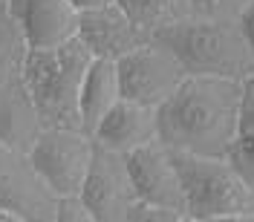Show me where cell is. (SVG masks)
<instances>
[{"label": "cell", "instance_id": "1", "mask_svg": "<svg viewBox=\"0 0 254 222\" xmlns=\"http://www.w3.org/2000/svg\"><path fill=\"white\" fill-rule=\"evenodd\" d=\"M243 81L185 75L174 95H168L156 107L159 139L174 150L228 159L240 124Z\"/></svg>", "mask_w": 254, "mask_h": 222}, {"label": "cell", "instance_id": "2", "mask_svg": "<svg viewBox=\"0 0 254 222\" xmlns=\"http://www.w3.org/2000/svg\"><path fill=\"white\" fill-rule=\"evenodd\" d=\"M93 63V52L72 38L61 47L29 49L23 58V81L38 107L44 127H75L81 121V87L87 69Z\"/></svg>", "mask_w": 254, "mask_h": 222}, {"label": "cell", "instance_id": "3", "mask_svg": "<svg viewBox=\"0 0 254 222\" xmlns=\"http://www.w3.org/2000/svg\"><path fill=\"white\" fill-rule=\"evenodd\" d=\"M174 49L188 75L249 78L254 72V52L237 20H208L188 15L153 35Z\"/></svg>", "mask_w": 254, "mask_h": 222}, {"label": "cell", "instance_id": "4", "mask_svg": "<svg viewBox=\"0 0 254 222\" xmlns=\"http://www.w3.org/2000/svg\"><path fill=\"white\" fill-rule=\"evenodd\" d=\"M174 162L185 190L188 222H254V190L225 156L174 150Z\"/></svg>", "mask_w": 254, "mask_h": 222}, {"label": "cell", "instance_id": "5", "mask_svg": "<svg viewBox=\"0 0 254 222\" xmlns=\"http://www.w3.org/2000/svg\"><path fill=\"white\" fill-rule=\"evenodd\" d=\"M95 139L87 130L75 127H44L35 144L29 147V159L35 173L44 179L52 196L81 193L84 179L93 162Z\"/></svg>", "mask_w": 254, "mask_h": 222}, {"label": "cell", "instance_id": "6", "mask_svg": "<svg viewBox=\"0 0 254 222\" xmlns=\"http://www.w3.org/2000/svg\"><path fill=\"white\" fill-rule=\"evenodd\" d=\"M116 66H119L122 95L150 107H159L168 95H174V90L188 75L174 49L156 38H147L133 52L122 55Z\"/></svg>", "mask_w": 254, "mask_h": 222}, {"label": "cell", "instance_id": "7", "mask_svg": "<svg viewBox=\"0 0 254 222\" xmlns=\"http://www.w3.org/2000/svg\"><path fill=\"white\" fill-rule=\"evenodd\" d=\"M81 196L90 205L95 222H127V214L139 202V196L125 153L95 142Z\"/></svg>", "mask_w": 254, "mask_h": 222}, {"label": "cell", "instance_id": "8", "mask_svg": "<svg viewBox=\"0 0 254 222\" xmlns=\"http://www.w3.org/2000/svg\"><path fill=\"white\" fill-rule=\"evenodd\" d=\"M0 205L15 208L23 222H55V196L35 173L26 150L0 139Z\"/></svg>", "mask_w": 254, "mask_h": 222}, {"label": "cell", "instance_id": "9", "mask_svg": "<svg viewBox=\"0 0 254 222\" xmlns=\"http://www.w3.org/2000/svg\"><path fill=\"white\" fill-rule=\"evenodd\" d=\"M125 156L130 165V176H133L139 202L171 208L185 217V190H182L179 167L174 162V150L162 139H153ZM185 222H188V217H185Z\"/></svg>", "mask_w": 254, "mask_h": 222}, {"label": "cell", "instance_id": "10", "mask_svg": "<svg viewBox=\"0 0 254 222\" xmlns=\"http://www.w3.org/2000/svg\"><path fill=\"white\" fill-rule=\"evenodd\" d=\"M29 49L61 47L78 38L81 9L72 0H6Z\"/></svg>", "mask_w": 254, "mask_h": 222}, {"label": "cell", "instance_id": "11", "mask_svg": "<svg viewBox=\"0 0 254 222\" xmlns=\"http://www.w3.org/2000/svg\"><path fill=\"white\" fill-rule=\"evenodd\" d=\"M78 38L93 52V58H107V61H119L122 55L133 52L147 41V35L130 20V15L116 0L81 12Z\"/></svg>", "mask_w": 254, "mask_h": 222}, {"label": "cell", "instance_id": "12", "mask_svg": "<svg viewBox=\"0 0 254 222\" xmlns=\"http://www.w3.org/2000/svg\"><path fill=\"white\" fill-rule=\"evenodd\" d=\"M93 139L119 153H130L142 144L153 142V139H159L156 107L122 95L113 104V110L98 121V127L93 130Z\"/></svg>", "mask_w": 254, "mask_h": 222}, {"label": "cell", "instance_id": "13", "mask_svg": "<svg viewBox=\"0 0 254 222\" xmlns=\"http://www.w3.org/2000/svg\"><path fill=\"white\" fill-rule=\"evenodd\" d=\"M41 130L44 124L29 95V87L23 81V69L3 75L0 78V139L29 153Z\"/></svg>", "mask_w": 254, "mask_h": 222}, {"label": "cell", "instance_id": "14", "mask_svg": "<svg viewBox=\"0 0 254 222\" xmlns=\"http://www.w3.org/2000/svg\"><path fill=\"white\" fill-rule=\"evenodd\" d=\"M122 98V84H119V66L107 58H93L87 78L81 87V121L84 130L93 136L98 121L113 110V104Z\"/></svg>", "mask_w": 254, "mask_h": 222}, {"label": "cell", "instance_id": "15", "mask_svg": "<svg viewBox=\"0 0 254 222\" xmlns=\"http://www.w3.org/2000/svg\"><path fill=\"white\" fill-rule=\"evenodd\" d=\"M228 162L243 176V182L254 190V75L243 81V104L234 144L228 150Z\"/></svg>", "mask_w": 254, "mask_h": 222}, {"label": "cell", "instance_id": "16", "mask_svg": "<svg viewBox=\"0 0 254 222\" xmlns=\"http://www.w3.org/2000/svg\"><path fill=\"white\" fill-rule=\"evenodd\" d=\"M116 3L147 38L190 15V0H116Z\"/></svg>", "mask_w": 254, "mask_h": 222}, {"label": "cell", "instance_id": "17", "mask_svg": "<svg viewBox=\"0 0 254 222\" xmlns=\"http://www.w3.org/2000/svg\"><path fill=\"white\" fill-rule=\"evenodd\" d=\"M26 52H29V44H26L23 32L17 26V20L12 17L6 0H0V78L23 69Z\"/></svg>", "mask_w": 254, "mask_h": 222}, {"label": "cell", "instance_id": "18", "mask_svg": "<svg viewBox=\"0 0 254 222\" xmlns=\"http://www.w3.org/2000/svg\"><path fill=\"white\" fill-rule=\"evenodd\" d=\"M252 0H190V15L208 20H240Z\"/></svg>", "mask_w": 254, "mask_h": 222}, {"label": "cell", "instance_id": "19", "mask_svg": "<svg viewBox=\"0 0 254 222\" xmlns=\"http://www.w3.org/2000/svg\"><path fill=\"white\" fill-rule=\"evenodd\" d=\"M55 222H95V217L81 193H69L55 199Z\"/></svg>", "mask_w": 254, "mask_h": 222}, {"label": "cell", "instance_id": "20", "mask_svg": "<svg viewBox=\"0 0 254 222\" xmlns=\"http://www.w3.org/2000/svg\"><path fill=\"white\" fill-rule=\"evenodd\" d=\"M127 222H185L182 214H176L171 208L150 205V202H136L127 214Z\"/></svg>", "mask_w": 254, "mask_h": 222}, {"label": "cell", "instance_id": "21", "mask_svg": "<svg viewBox=\"0 0 254 222\" xmlns=\"http://www.w3.org/2000/svg\"><path fill=\"white\" fill-rule=\"evenodd\" d=\"M240 29H243V35H246V41H249V47H252V52H254V0L249 3V9L240 15Z\"/></svg>", "mask_w": 254, "mask_h": 222}, {"label": "cell", "instance_id": "22", "mask_svg": "<svg viewBox=\"0 0 254 222\" xmlns=\"http://www.w3.org/2000/svg\"><path fill=\"white\" fill-rule=\"evenodd\" d=\"M0 222H23V217L17 214L15 208H9V205H0Z\"/></svg>", "mask_w": 254, "mask_h": 222}, {"label": "cell", "instance_id": "23", "mask_svg": "<svg viewBox=\"0 0 254 222\" xmlns=\"http://www.w3.org/2000/svg\"><path fill=\"white\" fill-rule=\"evenodd\" d=\"M72 3H75L81 12H84V9H93V6H104V3H113V0H72Z\"/></svg>", "mask_w": 254, "mask_h": 222}, {"label": "cell", "instance_id": "24", "mask_svg": "<svg viewBox=\"0 0 254 222\" xmlns=\"http://www.w3.org/2000/svg\"><path fill=\"white\" fill-rule=\"evenodd\" d=\"M252 75H254V72H252Z\"/></svg>", "mask_w": 254, "mask_h": 222}]
</instances>
